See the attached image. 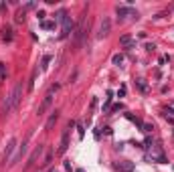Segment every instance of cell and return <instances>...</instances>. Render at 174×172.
<instances>
[{"instance_id": "cell-24", "label": "cell", "mask_w": 174, "mask_h": 172, "mask_svg": "<svg viewBox=\"0 0 174 172\" xmlns=\"http://www.w3.org/2000/svg\"><path fill=\"white\" fill-rule=\"evenodd\" d=\"M51 160H53V154H47V158H45V166H49Z\"/></svg>"}, {"instance_id": "cell-5", "label": "cell", "mask_w": 174, "mask_h": 172, "mask_svg": "<svg viewBox=\"0 0 174 172\" xmlns=\"http://www.w3.org/2000/svg\"><path fill=\"white\" fill-rule=\"evenodd\" d=\"M109 31H111V20L107 18V16H103V20H101V24H99V39H103V37H107L109 35Z\"/></svg>"}, {"instance_id": "cell-30", "label": "cell", "mask_w": 174, "mask_h": 172, "mask_svg": "<svg viewBox=\"0 0 174 172\" xmlns=\"http://www.w3.org/2000/svg\"><path fill=\"white\" fill-rule=\"evenodd\" d=\"M49 172H55V170H53V168H51V170H49Z\"/></svg>"}, {"instance_id": "cell-3", "label": "cell", "mask_w": 174, "mask_h": 172, "mask_svg": "<svg viewBox=\"0 0 174 172\" xmlns=\"http://www.w3.org/2000/svg\"><path fill=\"white\" fill-rule=\"evenodd\" d=\"M85 20H87V12L81 16V18H79V24H77V31H75V47H77V49L85 43L87 31H89V24H87Z\"/></svg>"}, {"instance_id": "cell-11", "label": "cell", "mask_w": 174, "mask_h": 172, "mask_svg": "<svg viewBox=\"0 0 174 172\" xmlns=\"http://www.w3.org/2000/svg\"><path fill=\"white\" fill-rule=\"evenodd\" d=\"M116 168H118L120 172H132L134 170V162H118Z\"/></svg>"}, {"instance_id": "cell-2", "label": "cell", "mask_w": 174, "mask_h": 172, "mask_svg": "<svg viewBox=\"0 0 174 172\" xmlns=\"http://www.w3.org/2000/svg\"><path fill=\"white\" fill-rule=\"evenodd\" d=\"M57 20L63 24V33H61V39H67L71 33H73V20H71V16L67 14V10L63 8V10H59V14H57Z\"/></svg>"}, {"instance_id": "cell-15", "label": "cell", "mask_w": 174, "mask_h": 172, "mask_svg": "<svg viewBox=\"0 0 174 172\" xmlns=\"http://www.w3.org/2000/svg\"><path fill=\"white\" fill-rule=\"evenodd\" d=\"M120 43L124 45V47H128V49L134 47V41H132V37H128V35H126V37H122V39H120Z\"/></svg>"}, {"instance_id": "cell-8", "label": "cell", "mask_w": 174, "mask_h": 172, "mask_svg": "<svg viewBox=\"0 0 174 172\" xmlns=\"http://www.w3.org/2000/svg\"><path fill=\"white\" fill-rule=\"evenodd\" d=\"M18 146V142H16V138H10V142H8V146H6V150H4V162H8L10 158H12V152H14V148Z\"/></svg>"}, {"instance_id": "cell-12", "label": "cell", "mask_w": 174, "mask_h": 172, "mask_svg": "<svg viewBox=\"0 0 174 172\" xmlns=\"http://www.w3.org/2000/svg\"><path fill=\"white\" fill-rule=\"evenodd\" d=\"M128 14H134V10H132L130 6H118V16L120 18H126Z\"/></svg>"}, {"instance_id": "cell-19", "label": "cell", "mask_w": 174, "mask_h": 172, "mask_svg": "<svg viewBox=\"0 0 174 172\" xmlns=\"http://www.w3.org/2000/svg\"><path fill=\"white\" fill-rule=\"evenodd\" d=\"M4 41H12V31L10 29H4Z\"/></svg>"}, {"instance_id": "cell-21", "label": "cell", "mask_w": 174, "mask_h": 172, "mask_svg": "<svg viewBox=\"0 0 174 172\" xmlns=\"http://www.w3.org/2000/svg\"><path fill=\"white\" fill-rule=\"evenodd\" d=\"M43 29H47V31H49V29H55V22H49V20H45V22H43Z\"/></svg>"}, {"instance_id": "cell-9", "label": "cell", "mask_w": 174, "mask_h": 172, "mask_svg": "<svg viewBox=\"0 0 174 172\" xmlns=\"http://www.w3.org/2000/svg\"><path fill=\"white\" fill-rule=\"evenodd\" d=\"M67 148H69V130H65L63 132V136H61V146H59V154H65L67 152Z\"/></svg>"}, {"instance_id": "cell-7", "label": "cell", "mask_w": 174, "mask_h": 172, "mask_svg": "<svg viewBox=\"0 0 174 172\" xmlns=\"http://www.w3.org/2000/svg\"><path fill=\"white\" fill-rule=\"evenodd\" d=\"M43 150H45V146H41V144H39V146L35 148V152H33V154L29 156V160H26V166H24V170H26V168H31V166H33V164L37 162V158H39V156L43 154Z\"/></svg>"}, {"instance_id": "cell-1", "label": "cell", "mask_w": 174, "mask_h": 172, "mask_svg": "<svg viewBox=\"0 0 174 172\" xmlns=\"http://www.w3.org/2000/svg\"><path fill=\"white\" fill-rule=\"evenodd\" d=\"M22 91H24V81H18L16 85L12 87V93H10V95L6 97V101H4V107H2L4 114H8V111H12V109L18 107V103H20V99H22Z\"/></svg>"}, {"instance_id": "cell-25", "label": "cell", "mask_w": 174, "mask_h": 172, "mask_svg": "<svg viewBox=\"0 0 174 172\" xmlns=\"http://www.w3.org/2000/svg\"><path fill=\"white\" fill-rule=\"evenodd\" d=\"M126 95V85H122V89L118 91V97H124Z\"/></svg>"}, {"instance_id": "cell-23", "label": "cell", "mask_w": 174, "mask_h": 172, "mask_svg": "<svg viewBox=\"0 0 174 172\" xmlns=\"http://www.w3.org/2000/svg\"><path fill=\"white\" fill-rule=\"evenodd\" d=\"M77 132H79V138L83 140V136H85V128H83V126H77Z\"/></svg>"}, {"instance_id": "cell-4", "label": "cell", "mask_w": 174, "mask_h": 172, "mask_svg": "<svg viewBox=\"0 0 174 172\" xmlns=\"http://www.w3.org/2000/svg\"><path fill=\"white\" fill-rule=\"evenodd\" d=\"M51 103H53V91L49 89V93L45 95L43 103H41V105H39V109H37V116H39V118H41V116H45V111L51 107Z\"/></svg>"}, {"instance_id": "cell-26", "label": "cell", "mask_w": 174, "mask_h": 172, "mask_svg": "<svg viewBox=\"0 0 174 172\" xmlns=\"http://www.w3.org/2000/svg\"><path fill=\"white\" fill-rule=\"evenodd\" d=\"M63 168L67 172H71V164H69V160H65V164H63Z\"/></svg>"}, {"instance_id": "cell-16", "label": "cell", "mask_w": 174, "mask_h": 172, "mask_svg": "<svg viewBox=\"0 0 174 172\" xmlns=\"http://www.w3.org/2000/svg\"><path fill=\"white\" fill-rule=\"evenodd\" d=\"M111 63L120 67V65L124 63V55H120V53H118V55H113V57H111Z\"/></svg>"}, {"instance_id": "cell-13", "label": "cell", "mask_w": 174, "mask_h": 172, "mask_svg": "<svg viewBox=\"0 0 174 172\" xmlns=\"http://www.w3.org/2000/svg\"><path fill=\"white\" fill-rule=\"evenodd\" d=\"M126 118H128L130 122H134V124H136V126H138L140 130H144V122H142L138 116H134V114H126Z\"/></svg>"}, {"instance_id": "cell-18", "label": "cell", "mask_w": 174, "mask_h": 172, "mask_svg": "<svg viewBox=\"0 0 174 172\" xmlns=\"http://www.w3.org/2000/svg\"><path fill=\"white\" fill-rule=\"evenodd\" d=\"M136 85H138V89H140V91H144V93L148 91V85H146V83H144L142 79H138V81H136Z\"/></svg>"}, {"instance_id": "cell-27", "label": "cell", "mask_w": 174, "mask_h": 172, "mask_svg": "<svg viewBox=\"0 0 174 172\" xmlns=\"http://www.w3.org/2000/svg\"><path fill=\"white\" fill-rule=\"evenodd\" d=\"M152 130H154V128H152L150 124H144V132H152Z\"/></svg>"}, {"instance_id": "cell-22", "label": "cell", "mask_w": 174, "mask_h": 172, "mask_svg": "<svg viewBox=\"0 0 174 172\" xmlns=\"http://www.w3.org/2000/svg\"><path fill=\"white\" fill-rule=\"evenodd\" d=\"M16 22H24V10L16 14Z\"/></svg>"}, {"instance_id": "cell-20", "label": "cell", "mask_w": 174, "mask_h": 172, "mask_svg": "<svg viewBox=\"0 0 174 172\" xmlns=\"http://www.w3.org/2000/svg\"><path fill=\"white\" fill-rule=\"evenodd\" d=\"M0 79H6V67H4V63H0Z\"/></svg>"}, {"instance_id": "cell-6", "label": "cell", "mask_w": 174, "mask_h": 172, "mask_svg": "<svg viewBox=\"0 0 174 172\" xmlns=\"http://www.w3.org/2000/svg\"><path fill=\"white\" fill-rule=\"evenodd\" d=\"M24 152H26V142H22V144L18 146V152H16V154H14V156L10 158L8 166H16V164H18V160H20V158L24 156Z\"/></svg>"}, {"instance_id": "cell-29", "label": "cell", "mask_w": 174, "mask_h": 172, "mask_svg": "<svg viewBox=\"0 0 174 172\" xmlns=\"http://www.w3.org/2000/svg\"><path fill=\"white\" fill-rule=\"evenodd\" d=\"M75 172H85V170H83V168H77V170H75Z\"/></svg>"}, {"instance_id": "cell-14", "label": "cell", "mask_w": 174, "mask_h": 172, "mask_svg": "<svg viewBox=\"0 0 174 172\" xmlns=\"http://www.w3.org/2000/svg\"><path fill=\"white\" fill-rule=\"evenodd\" d=\"M37 71H39V69L35 67V69H33V73H31V79H29V85H26L29 91H33V87H35V81H37Z\"/></svg>"}, {"instance_id": "cell-28", "label": "cell", "mask_w": 174, "mask_h": 172, "mask_svg": "<svg viewBox=\"0 0 174 172\" xmlns=\"http://www.w3.org/2000/svg\"><path fill=\"white\" fill-rule=\"evenodd\" d=\"M120 109H122V103H118V105H113V107H111V111H120Z\"/></svg>"}, {"instance_id": "cell-10", "label": "cell", "mask_w": 174, "mask_h": 172, "mask_svg": "<svg viewBox=\"0 0 174 172\" xmlns=\"http://www.w3.org/2000/svg\"><path fill=\"white\" fill-rule=\"evenodd\" d=\"M57 120H59V111H53V114L49 116V120H47V124H45V132H49V130L53 128V126L57 124Z\"/></svg>"}, {"instance_id": "cell-17", "label": "cell", "mask_w": 174, "mask_h": 172, "mask_svg": "<svg viewBox=\"0 0 174 172\" xmlns=\"http://www.w3.org/2000/svg\"><path fill=\"white\" fill-rule=\"evenodd\" d=\"M51 59H53L51 55H45V57H43V63H41V69H47V67H49V63H51Z\"/></svg>"}]
</instances>
